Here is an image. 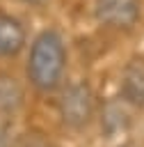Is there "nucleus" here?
I'll use <instances>...</instances> for the list:
<instances>
[{"label":"nucleus","mask_w":144,"mask_h":147,"mask_svg":"<svg viewBox=\"0 0 144 147\" xmlns=\"http://www.w3.org/2000/svg\"><path fill=\"white\" fill-rule=\"evenodd\" d=\"M66 48L55 30H43L34 37L27 55V78L39 92H53L64 78Z\"/></svg>","instance_id":"1"},{"label":"nucleus","mask_w":144,"mask_h":147,"mask_svg":"<svg viewBox=\"0 0 144 147\" xmlns=\"http://www.w3.org/2000/svg\"><path fill=\"white\" fill-rule=\"evenodd\" d=\"M59 119L64 122V126L69 129H85L94 115V96H91V87L85 80H75L69 83L62 94H59Z\"/></svg>","instance_id":"2"},{"label":"nucleus","mask_w":144,"mask_h":147,"mask_svg":"<svg viewBox=\"0 0 144 147\" xmlns=\"http://www.w3.org/2000/svg\"><path fill=\"white\" fill-rule=\"evenodd\" d=\"M96 18L110 28H133L139 18V2L137 0H96Z\"/></svg>","instance_id":"3"},{"label":"nucleus","mask_w":144,"mask_h":147,"mask_svg":"<svg viewBox=\"0 0 144 147\" xmlns=\"http://www.w3.org/2000/svg\"><path fill=\"white\" fill-rule=\"evenodd\" d=\"M121 96L130 106H144V57H133L121 76Z\"/></svg>","instance_id":"4"},{"label":"nucleus","mask_w":144,"mask_h":147,"mask_svg":"<svg viewBox=\"0 0 144 147\" xmlns=\"http://www.w3.org/2000/svg\"><path fill=\"white\" fill-rule=\"evenodd\" d=\"M25 46V28L18 18L0 11V57H11Z\"/></svg>","instance_id":"5"},{"label":"nucleus","mask_w":144,"mask_h":147,"mask_svg":"<svg viewBox=\"0 0 144 147\" xmlns=\"http://www.w3.org/2000/svg\"><path fill=\"white\" fill-rule=\"evenodd\" d=\"M23 106V87L16 78L0 74V115L9 117Z\"/></svg>","instance_id":"6"},{"label":"nucleus","mask_w":144,"mask_h":147,"mask_svg":"<svg viewBox=\"0 0 144 147\" xmlns=\"http://www.w3.org/2000/svg\"><path fill=\"white\" fill-rule=\"evenodd\" d=\"M123 124H126V117H123L121 108L117 103H107V108L103 110V131H105V136H112V133L121 131Z\"/></svg>","instance_id":"7"},{"label":"nucleus","mask_w":144,"mask_h":147,"mask_svg":"<svg viewBox=\"0 0 144 147\" xmlns=\"http://www.w3.org/2000/svg\"><path fill=\"white\" fill-rule=\"evenodd\" d=\"M16 147H55V145L39 133H25L16 140Z\"/></svg>","instance_id":"8"},{"label":"nucleus","mask_w":144,"mask_h":147,"mask_svg":"<svg viewBox=\"0 0 144 147\" xmlns=\"http://www.w3.org/2000/svg\"><path fill=\"white\" fill-rule=\"evenodd\" d=\"M0 147H16V138L11 136L7 122H0Z\"/></svg>","instance_id":"9"},{"label":"nucleus","mask_w":144,"mask_h":147,"mask_svg":"<svg viewBox=\"0 0 144 147\" xmlns=\"http://www.w3.org/2000/svg\"><path fill=\"white\" fill-rule=\"evenodd\" d=\"M18 2H23V5H27V7H37V9H39V7H46L50 0H18Z\"/></svg>","instance_id":"10"},{"label":"nucleus","mask_w":144,"mask_h":147,"mask_svg":"<svg viewBox=\"0 0 144 147\" xmlns=\"http://www.w3.org/2000/svg\"><path fill=\"white\" fill-rule=\"evenodd\" d=\"M123 147H128V145H123Z\"/></svg>","instance_id":"11"}]
</instances>
